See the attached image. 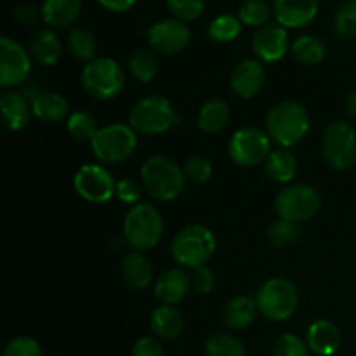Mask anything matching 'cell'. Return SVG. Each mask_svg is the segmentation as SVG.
I'll return each instance as SVG.
<instances>
[{"mask_svg": "<svg viewBox=\"0 0 356 356\" xmlns=\"http://www.w3.org/2000/svg\"><path fill=\"white\" fill-rule=\"evenodd\" d=\"M190 277L183 270H179V268H172V270L163 271L156 278L155 285H153V292H155V298L162 305L174 306L186 298V294L190 292Z\"/></svg>", "mask_w": 356, "mask_h": 356, "instance_id": "18", "label": "cell"}, {"mask_svg": "<svg viewBox=\"0 0 356 356\" xmlns=\"http://www.w3.org/2000/svg\"><path fill=\"white\" fill-rule=\"evenodd\" d=\"M229 156L240 167H256L266 162L271 153V139L257 127H242L232 136Z\"/></svg>", "mask_w": 356, "mask_h": 356, "instance_id": "11", "label": "cell"}, {"mask_svg": "<svg viewBox=\"0 0 356 356\" xmlns=\"http://www.w3.org/2000/svg\"><path fill=\"white\" fill-rule=\"evenodd\" d=\"M275 356H309L308 343L296 334H284L277 339L273 348Z\"/></svg>", "mask_w": 356, "mask_h": 356, "instance_id": "40", "label": "cell"}, {"mask_svg": "<svg viewBox=\"0 0 356 356\" xmlns=\"http://www.w3.org/2000/svg\"><path fill=\"white\" fill-rule=\"evenodd\" d=\"M167 7L176 19L190 23L202 16L205 2L204 0H167Z\"/></svg>", "mask_w": 356, "mask_h": 356, "instance_id": "38", "label": "cell"}, {"mask_svg": "<svg viewBox=\"0 0 356 356\" xmlns=\"http://www.w3.org/2000/svg\"><path fill=\"white\" fill-rule=\"evenodd\" d=\"M66 47H68L70 54L79 61L90 63L97 58V40L92 31L86 30V28H73L66 38Z\"/></svg>", "mask_w": 356, "mask_h": 356, "instance_id": "30", "label": "cell"}, {"mask_svg": "<svg viewBox=\"0 0 356 356\" xmlns=\"http://www.w3.org/2000/svg\"><path fill=\"white\" fill-rule=\"evenodd\" d=\"M97 2L111 13H125L134 6L136 0H97Z\"/></svg>", "mask_w": 356, "mask_h": 356, "instance_id": "46", "label": "cell"}, {"mask_svg": "<svg viewBox=\"0 0 356 356\" xmlns=\"http://www.w3.org/2000/svg\"><path fill=\"white\" fill-rule=\"evenodd\" d=\"M350 2H356V0H350Z\"/></svg>", "mask_w": 356, "mask_h": 356, "instance_id": "48", "label": "cell"}, {"mask_svg": "<svg viewBox=\"0 0 356 356\" xmlns=\"http://www.w3.org/2000/svg\"><path fill=\"white\" fill-rule=\"evenodd\" d=\"M163 235L162 214L149 204H136L124 219V238L136 252L159 245Z\"/></svg>", "mask_w": 356, "mask_h": 356, "instance_id": "3", "label": "cell"}, {"mask_svg": "<svg viewBox=\"0 0 356 356\" xmlns=\"http://www.w3.org/2000/svg\"><path fill=\"white\" fill-rule=\"evenodd\" d=\"M30 54L40 65H56L63 54V44L56 31L51 28H40L35 31L30 38Z\"/></svg>", "mask_w": 356, "mask_h": 356, "instance_id": "22", "label": "cell"}, {"mask_svg": "<svg viewBox=\"0 0 356 356\" xmlns=\"http://www.w3.org/2000/svg\"><path fill=\"white\" fill-rule=\"evenodd\" d=\"M256 315V299H250L247 296H236V298L229 299L222 309V320L233 330L247 329L254 322Z\"/></svg>", "mask_w": 356, "mask_h": 356, "instance_id": "25", "label": "cell"}, {"mask_svg": "<svg viewBox=\"0 0 356 356\" xmlns=\"http://www.w3.org/2000/svg\"><path fill=\"white\" fill-rule=\"evenodd\" d=\"M264 170L275 183H291L298 172V159L287 148L273 149L264 162Z\"/></svg>", "mask_w": 356, "mask_h": 356, "instance_id": "26", "label": "cell"}, {"mask_svg": "<svg viewBox=\"0 0 356 356\" xmlns=\"http://www.w3.org/2000/svg\"><path fill=\"white\" fill-rule=\"evenodd\" d=\"M82 13V0H44L42 19L52 28H68L79 19Z\"/></svg>", "mask_w": 356, "mask_h": 356, "instance_id": "24", "label": "cell"}, {"mask_svg": "<svg viewBox=\"0 0 356 356\" xmlns=\"http://www.w3.org/2000/svg\"><path fill=\"white\" fill-rule=\"evenodd\" d=\"M66 131L75 141H92L99 127L89 111H73L66 122Z\"/></svg>", "mask_w": 356, "mask_h": 356, "instance_id": "32", "label": "cell"}, {"mask_svg": "<svg viewBox=\"0 0 356 356\" xmlns=\"http://www.w3.org/2000/svg\"><path fill=\"white\" fill-rule=\"evenodd\" d=\"M191 40V31L186 23L176 19H162L148 30V44L159 54L172 56L184 51Z\"/></svg>", "mask_w": 356, "mask_h": 356, "instance_id": "14", "label": "cell"}, {"mask_svg": "<svg viewBox=\"0 0 356 356\" xmlns=\"http://www.w3.org/2000/svg\"><path fill=\"white\" fill-rule=\"evenodd\" d=\"M309 113L301 103L284 101L275 104L266 117V134L282 148L301 143L309 132Z\"/></svg>", "mask_w": 356, "mask_h": 356, "instance_id": "2", "label": "cell"}, {"mask_svg": "<svg viewBox=\"0 0 356 356\" xmlns=\"http://www.w3.org/2000/svg\"><path fill=\"white\" fill-rule=\"evenodd\" d=\"M183 172L186 176V181L191 183L204 184L211 179L212 176V163L205 156H191L183 165Z\"/></svg>", "mask_w": 356, "mask_h": 356, "instance_id": "39", "label": "cell"}, {"mask_svg": "<svg viewBox=\"0 0 356 356\" xmlns=\"http://www.w3.org/2000/svg\"><path fill=\"white\" fill-rule=\"evenodd\" d=\"M242 31V21L233 14H221V16L214 17L212 23L209 24V37L214 42H233Z\"/></svg>", "mask_w": 356, "mask_h": 356, "instance_id": "33", "label": "cell"}, {"mask_svg": "<svg viewBox=\"0 0 356 356\" xmlns=\"http://www.w3.org/2000/svg\"><path fill=\"white\" fill-rule=\"evenodd\" d=\"M327 47L316 35H301L292 42V56L301 65H318L325 58Z\"/></svg>", "mask_w": 356, "mask_h": 356, "instance_id": "29", "label": "cell"}, {"mask_svg": "<svg viewBox=\"0 0 356 356\" xmlns=\"http://www.w3.org/2000/svg\"><path fill=\"white\" fill-rule=\"evenodd\" d=\"M191 287L198 292V294H209L214 289V273L209 270L207 266L195 268L193 273L190 275Z\"/></svg>", "mask_w": 356, "mask_h": 356, "instance_id": "43", "label": "cell"}, {"mask_svg": "<svg viewBox=\"0 0 356 356\" xmlns=\"http://www.w3.org/2000/svg\"><path fill=\"white\" fill-rule=\"evenodd\" d=\"M31 72L26 49L10 37L0 38V86L3 89L23 87Z\"/></svg>", "mask_w": 356, "mask_h": 356, "instance_id": "12", "label": "cell"}, {"mask_svg": "<svg viewBox=\"0 0 356 356\" xmlns=\"http://www.w3.org/2000/svg\"><path fill=\"white\" fill-rule=\"evenodd\" d=\"M129 73L136 82L148 83L152 82L159 72V63H156L155 54L148 49H139L129 59Z\"/></svg>", "mask_w": 356, "mask_h": 356, "instance_id": "31", "label": "cell"}, {"mask_svg": "<svg viewBox=\"0 0 356 356\" xmlns=\"http://www.w3.org/2000/svg\"><path fill=\"white\" fill-rule=\"evenodd\" d=\"M75 191L90 204H106L115 197L117 181L111 172L97 163H86L73 177Z\"/></svg>", "mask_w": 356, "mask_h": 356, "instance_id": "13", "label": "cell"}, {"mask_svg": "<svg viewBox=\"0 0 356 356\" xmlns=\"http://www.w3.org/2000/svg\"><path fill=\"white\" fill-rule=\"evenodd\" d=\"M141 184L146 193L159 202L179 197L186 186L183 167L163 155L149 156L141 167Z\"/></svg>", "mask_w": 356, "mask_h": 356, "instance_id": "1", "label": "cell"}, {"mask_svg": "<svg viewBox=\"0 0 356 356\" xmlns=\"http://www.w3.org/2000/svg\"><path fill=\"white\" fill-rule=\"evenodd\" d=\"M344 111H346L348 117L356 120V89L348 96L346 104H344Z\"/></svg>", "mask_w": 356, "mask_h": 356, "instance_id": "47", "label": "cell"}, {"mask_svg": "<svg viewBox=\"0 0 356 356\" xmlns=\"http://www.w3.org/2000/svg\"><path fill=\"white\" fill-rule=\"evenodd\" d=\"M176 124V108L167 97L156 96V94L139 99L129 113V125L143 136L163 134Z\"/></svg>", "mask_w": 356, "mask_h": 356, "instance_id": "5", "label": "cell"}, {"mask_svg": "<svg viewBox=\"0 0 356 356\" xmlns=\"http://www.w3.org/2000/svg\"><path fill=\"white\" fill-rule=\"evenodd\" d=\"M252 51L264 63H277L284 59L289 51L287 28L278 23L261 26L252 37Z\"/></svg>", "mask_w": 356, "mask_h": 356, "instance_id": "15", "label": "cell"}, {"mask_svg": "<svg viewBox=\"0 0 356 356\" xmlns=\"http://www.w3.org/2000/svg\"><path fill=\"white\" fill-rule=\"evenodd\" d=\"M115 197L120 202L129 205H136L141 198V186L138 181L134 179H120L117 181V188H115Z\"/></svg>", "mask_w": 356, "mask_h": 356, "instance_id": "42", "label": "cell"}, {"mask_svg": "<svg viewBox=\"0 0 356 356\" xmlns=\"http://www.w3.org/2000/svg\"><path fill=\"white\" fill-rule=\"evenodd\" d=\"M207 356H245L242 341L232 334H216L205 343Z\"/></svg>", "mask_w": 356, "mask_h": 356, "instance_id": "35", "label": "cell"}, {"mask_svg": "<svg viewBox=\"0 0 356 356\" xmlns=\"http://www.w3.org/2000/svg\"><path fill=\"white\" fill-rule=\"evenodd\" d=\"M318 0H275L273 13L284 28H302L318 14Z\"/></svg>", "mask_w": 356, "mask_h": 356, "instance_id": "17", "label": "cell"}, {"mask_svg": "<svg viewBox=\"0 0 356 356\" xmlns=\"http://www.w3.org/2000/svg\"><path fill=\"white\" fill-rule=\"evenodd\" d=\"M271 16V6L266 0H243L238 9V19L245 26H264Z\"/></svg>", "mask_w": 356, "mask_h": 356, "instance_id": "36", "label": "cell"}, {"mask_svg": "<svg viewBox=\"0 0 356 356\" xmlns=\"http://www.w3.org/2000/svg\"><path fill=\"white\" fill-rule=\"evenodd\" d=\"M132 356H163V348L153 337H141L132 346Z\"/></svg>", "mask_w": 356, "mask_h": 356, "instance_id": "45", "label": "cell"}, {"mask_svg": "<svg viewBox=\"0 0 356 356\" xmlns=\"http://www.w3.org/2000/svg\"><path fill=\"white\" fill-rule=\"evenodd\" d=\"M322 209V197L308 184H291L275 198V212L280 219L292 222L308 221Z\"/></svg>", "mask_w": 356, "mask_h": 356, "instance_id": "9", "label": "cell"}, {"mask_svg": "<svg viewBox=\"0 0 356 356\" xmlns=\"http://www.w3.org/2000/svg\"><path fill=\"white\" fill-rule=\"evenodd\" d=\"M0 111H2V120L9 131H21L28 125L31 111V103L21 92L7 90L0 97Z\"/></svg>", "mask_w": 356, "mask_h": 356, "instance_id": "20", "label": "cell"}, {"mask_svg": "<svg viewBox=\"0 0 356 356\" xmlns=\"http://www.w3.org/2000/svg\"><path fill=\"white\" fill-rule=\"evenodd\" d=\"M216 250L214 233L204 225H190L181 229L170 243L174 261L183 268L205 266Z\"/></svg>", "mask_w": 356, "mask_h": 356, "instance_id": "4", "label": "cell"}, {"mask_svg": "<svg viewBox=\"0 0 356 356\" xmlns=\"http://www.w3.org/2000/svg\"><path fill=\"white\" fill-rule=\"evenodd\" d=\"M122 278L125 284L136 291H145L153 282V266L141 252H129L122 259Z\"/></svg>", "mask_w": 356, "mask_h": 356, "instance_id": "23", "label": "cell"}, {"mask_svg": "<svg viewBox=\"0 0 356 356\" xmlns=\"http://www.w3.org/2000/svg\"><path fill=\"white\" fill-rule=\"evenodd\" d=\"M229 120V106L222 99H211L200 108L198 113V127L205 134H216L222 131Z\"/></svg>", "mask_w": 356, "mask_h": 356, "instance_id": "28", "label": "cell"}, {"mask_svg": "<svg viewBox=\"0 0 356 356\" xmlns=\"http://www.w3.org/2000/svg\"><path fill=\"white\" fill-rule=\"evenodd\" d=\"M31 111L38 120L54 124V122H61L63 118L68 117L70 108L68 101L61 94L45 90L31 103Z\"/></svg>", "mask_w": 356, "mask_h": 356, "instance_id": "27", "label": "cell"}, {"mask_svg": "<svg viewBox=\"0 0 356 356\" xmlns=\"http://www.w3.org/2000/svg\"><path fill=\"white\" fill-rule=\"evenodd\" d=\"M149 327H152L153 334L160 339H176L181 336L184 329V318L183 313L176 308V306L160 305L149 315Z\"/></svg>", "mask_w": 356, "mask_h": 356, "instance_id": "21", "label": "cell"}, {"mask_svg": "<svg viewBox=\"0 0 356 356\" xmlns=\"http://www.w3.org/2000/svg\"><path fill=\"white\" fill-rule=\"evenodd\" d=\"M136 146H138V132L125 124L99 127L97 134L90 141L94 156L108 165L125 162L136 152Z\"/></svg>", "mask_w": 356, "mask_h": 356, "instance_id": "8", "label": "cell"}, {"mask_svg": "<svg viewBox=\"0 0 356 356\" xmlns=\"http://www.w3.org/2000/svg\"><path fill=\"white\" fill-rule=\"evenodd\" d=\"M14 19L23 26H30V24L37 23L38 17H42V9H38L35 3H19L13 13Z\"/></svg>", "mask_w": 356, "mask_h": 356, "instance_id": "44", "label": "cell"}, {"mask_svg": "<svg viewBox=\"0 0 356 356\" xmlns=\"http://www.w3.org/2000/svg\"><path fill=\"white\" fill-rule=\"evenodd\" d=\"M308 348L318 356H332L341 346V332L329 320H316L306 332Z\"/></svg>", "mask_w": 356, "mask_h": 356, "instance_id": "19", "label": "cell"}, {"mask_svg": "<svg viewBox=\"0 0 356 356\" xmlns=\"http://www.w3.org/2000/svg\"><path fill=\"white\" fill-rule=\"evenodd\" d=\"M2 356H44V353L37 341L26 336H19L6 344Z\"/></svg>", "mask_w": 356, "mask_h": 356, "instance_id": "41", "label": "cell"}, {"mask_svg": "<svg viewBox=\"0 0 356 356\" xmlns=\"http://www.w3.org/2000/svg\"><path fill=\"white\" fill-rule=\"evenodd\" d=\"M264 79H266V75H264V68L259 61L243 59L232 72L229 87L236 96L250 99V97L257 96V92L263 89Z\"/></svg>", "mask_w": 356, "mask_h": 356, "instance_id": "16", "label": "cell"}, {"mask_svg": "<svg viewBox=\"0 0 356 356\" xmlns=\"http://www.w3.org/2000/svg\"><path fill=\"white\" fill-rule=\"evenodd\" d=\"M82 87L94 99H113L124 90L125 73L115 59L96 58L83 68Z\"/></svg>", "mask_w": 356, "mask_h": 356, "instance_id": "7", "label": "cell"}, {"mask_svg": "<svg viewBox=\"0 0 356 356\" xmlns=\"http://www.w3.org/2000/svg\"><path fill=\"white\" fill-rule=\"evenodd\" d=\"M322 152L330 167L346 170L356 162V132L348 122H332L322 138Z\"/></svg>", "mask_w": 356, "mask_h": 356, "instance_id": "10", "label": "cell"}, {"mask_svg": "<svg viewBox=\"0 0 356 356\" xmlns=\"http://www.w3.org/2000/svg\"><path fill=\"white\" fill-rule=\"evenodd\" d=\"M334 33L341 40H353L356 38V2H350L339 7L334 16Z\"/></svg>", "mask_w": 356, "mask_h": 356, "instance_id": "37", "label": "cell"}, {"mask_svg": "<svg viewBox=\"0 0 356 356\" xmlns=\"http://www.w3.org/2000/svg\"><path fill=\"white\" fill-rule=\"evenodd\" d=\"M301 236V228L298 222L287 221V219H280L271 222L270 229H268V240L275 249H285L291 243L298 242Z\"/></svg>", "mask_w": 356, "mask_h": 356, "instance_id": "34", "label": "cell"}, {"mask_svg": "<svg viewBox=\"0 0 356 356\" xmlns=\"http://www.w3.org/2000/svg\"><path fill=\"white\" fill-rule=\"evenodd\" d=\"M256 305L257 312L270 322H285L298 309V289L287 278H270L257 291Z\"/></svg>", "mask_w": 356, "mask_h": 356, "instance_id": "6", "label": "cell"}]
</instances>
